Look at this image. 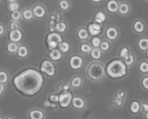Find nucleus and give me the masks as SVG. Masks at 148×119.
<instances>
[{"label":"nucleus","mask_w":148,"mask_h":119,"mask_svg":"<svg viewBox=\"0 0 148 119\" xmlns=\"http://www.w3.org/2000/svg\"><path fill=\"white\" fill-rule=\"evenodd\" d=\"M118 34V30L114 27H110L106 30V36L110 40H114L116 39Z\"/></svg>","instance_id":"nucleus-11"},{"label":"nucleus","mask_w":148,"mask_h":119,"mask_svg":"<svg viewBox=\"0 0 148 119\" xmlns=\"http://www.w3.org/2000/svg\"><path fill=\"white\" fill-rule=\"evenodd\" d=\"M59 6H60L62 10H67L69 8V2L66 0H62L59 2Z\"/></svg>","instance_id":"nucleus-36"},{"label":"nucleus","mask_w":148,"mask_h":119,"mask_svg":"<svg viewBox=\"0 0 148 119\" xmlns=\"http://www.w3.org/2000/svg\"><path fill=\"white\" fill-rule=\"evenodd\" d=\"M43 75L33 68H27L16 75L13 79L14 87L27 96H33L37 94L43 86Z\"/></svg>","instance_id":"nucleus-1"},{"label":"nucleus","mask_w":148,"mask_h":119,"mask_svg":"<svg viewBox=\"0 0 148 119\" xmlns=\"http://www.w3.org/2000/svg\"><path fill=\"white\" fill-rule=\"evenodd\" d=\"M90 55L93 59H99L101 57V52L100 49H92L90 51Z\"/></svg>","instance_id":"nucleus-25"},{"label":"nucleus","mask_w":148,"mask_h":119,"mask_svg":"<svg viewBox=\"0 0 148 119\" xmlns=\"http://www.w3.org/2000/svg\"><path fill=\"white\" fill-rule=\"evenodd\" d=\"M40 71L49 76H53L56 72V68L51 61L45 59L40 65Z\"/></svg>","instance_id":"nucleus-5"},{"label":"nucleus","mask_w":148,"mask_h":119,"mask_svg":"<svg viewBox=\"0 0 148 119\" xmlns=\"http://www.w3.org/2000/svg\"><path fill=\"white\" fill-rule=\"evenodd\" d=\"M80 50L83 53H88V52H90V51L92 50V48L88 44H82L80 46Z\"/></svg>","instance_id":"nucleus-28"},{"label":"nucleus","mask_w":148,"mask_h":119,"mask_svg":"<svg viewBox=\"0 0 148 119\" xmlns=\"http://www.w3.org/2000/svg\"><path fill=\"white\" fill-rule=\"evenodd\" d=\"M92 1H93V2H99V1H100V0H98V1H95V0H92Z\"/></svg>","instance_id":"nucleus-48"},{"label":"nucleus","mask_w":148,"mask_h":119,"mask_svg":"<svg viewBox=\"0 0 148 119\" xmlns=\"http://www.w3.org/2000/svg\"><path fill=\"white\" fill-rule=\"evenodd\" d=\"M106 72L111 78H121L127 75V66L124 62L120 59H114L107 65Z\"/></svg>","instance_id":"nucleus-2"},{"label":"nucleus","mask_w":148,"mask_h":119,"mask_svg":"<svg viewBox=\"0 0 148 119\" xmlns=\"http://www.w3.org/2000/svg\"><path fill=\"white\" fill-rule=\"evenodd\" d=\"M140 70L141 72L146 73L148 71V64L147 62H143L140 65Z\"/></svg>","instance_id":"nucleus-34"},{"label":"nucleus","mask_w":148,"mask_h":119,"mask_svg":"<svg viewBox=\"0 0 148 119\" xmlns=\"http://www.w3.org/2000/svg\"><path fill=\"white\" fill-rule=\"evenodd\" d=\"M8 80V75L4 71H0V84H3Z\"/></svg>","instance_id":"nucleus-29"},{"label":"nucleus","mask_w":148,"mask_h":119,"mask_svg":"<svg viewBox=\"0 0 148 119\" xmlns=\"http://www.w3.org/2000/svg\"><path fill=\"white\" fill-rule=\"evenodd\" d=\"M44 105H46V106H51V103H49V101H46L44 102Z\"/></svg>","instance_id":"nucleus-47"},{"label":"nucleus","mask_w":148,"mask_h":119,"mask_svg":"<svg viewBox=\"0 0 148 119\" xmlns=\"http://www.w3.org/2000/svg\"><path fill=\"white\" fill-rule=\"evenodd\" d=\"M143 85L145 87V89H148V77H145L144 79L143 80Z\"/></svg>","instance_id":"nucleus-42"},{"label":"nucleus","mask_w":148,"mask_h":119,"mask_svg":"<svg viewBox=\"0 0 148 119\" xmlns=\"http://www.w3.org/2000/svg\"><path fill=\"white\" fill-rule=\"evenodd\" d=\"M17 55L20 57H25L27 55V53H28V51H27V49L24 46H21L20 47H18V49H17Z\"/></svg>","instance_id":"nucleus-20"},{"label":"nucleus","mask_w":148,"mask_h":119,"mask_svg":"<svg viewBox=\"0 0 148 119\" xmlns=\"http://www.w3.org/2000/svg\"><path fill=\"white\" fill-rule=\"evenodd\" d=\"M144 28H145V26H144V23H143V22L138 20V21L134 23V29L137 32H138V33H141V32H143V30H144Z\"/></svg>","instance_id":"nucleus-21"},{"label":"nucleus","mask_w":148,"mask_h":119,"mask_svg":"<svg viewBox=\"0 0 148 119\" xmlns=\"http://www.w3.org/2000/svg\"><path fill=\"white\" fill-rule=\"evenodd\" d=\"M140 110V104L137 101H133L130 104V110L132 113H137Z\"/></svg>","instance_id":"nucleus-16"},{"label":"nucleus","mask_w":148,"mask_h":119,"mask_svg":"<svg viewBox=\"0 0 148 119\" xmlns=\"http://www.w3.org/2000/svg\"><path fill=\"white\" fill-rule=\"evenodd\" d=\"M9 9L11 11L14 12L16 11V10H18L19 9V4L17 2H15V1H13V2L10 3V5H9Z\"/></svg>","instance_id":"nucleus-35"},{"label":"nucleus","mask_w":148,"mask_h":119,"mask_svg":"<svg viewBox=\"0 0 148 119\" xmlns=\"http://www.w3.org/2000/svg\"><path fill=\"white\" fill-rule=\"evenodd\" d=\"M33 12L30 10H25L23 12V17L25 20H31L33 17Z\"/></svg>","instance_id":"nucleus-27"},{"label":"nucleus","mask_w":148,"mask_h":119,"mask_svg":"<svg viewBox=\"0 0 148 119\" xmlns=\"http://www.w3.org/2000/svg\"><path fill=\"white\" fill-rule=\"evenodd\" d=\"M55 28H56V30H57V31L61 32V33H63V32H64L65 30H66V26L64 23L61 22V23H58L56 25Z\"/></svg>","instance_id":"nucleus-26"},{"label":"nucleus","mask_w":148,"mask_h":119,"mask_svg":"<svg viewBox=\"0 0 148 119\" xmlns=\"http://www.w3.org/2000/svg\"><path fill=\"white\" fill-rule=\"evenodd\" d=\"M69 89V86L68 85H65V86H64V87H63V89L64 90H65V91H68V89Z\"/></svg>","instance_id":"nucleus-46"},{"label":"nucleus","mask_w":148,"mask_h":119,"mask_svg":"<svg viewBox=\"0 0 148 119\" xmlns=\"http://www.w3.org/2000/svg\"><path fill=\"white\" fill-rule=\"evenodd\" d=\"M50 100L53 102H59V96L55 95V94H53V95L50 96Z\"/></svg>","instance_id":"nucleus-41"},{"label":"nucleus","mask_w":148,"mask_h":119,"mask_svg":"<svg viewBox=\"0 0 148 119\" xmlns=\"http://www.w3.org/2000/svg\"><path fill=\"white\" fill-rule=\"evenodd\" d=\"M72 102L73 107L76 109H82L85 106V101L83 100V99L79 97H75L72 98Z\"/></svg>","instance_id":"nucleus-9"},{"label":"nucleus","mask_w":148,"mask_h":119,"mask_svg":"<svg viewBox=\"0 0 148 119\" xmlns=\"http://www.w3.org/2000/svg\"><path fill=\"white\" fill-rule=\"evenodd\" d=\"M20 17H21V13L18 10H16V11H14L12 12L11 18L13 20H20Z\"/></svg>","instance_id":"nucleus-31"},{"label":"nucleus","mask_w":148,"mask_h":119,"mask_svg":"<svg viewBox=\"0 0 148 119\" xmlns=\"http://www.w3.org/2000/svg\"><path fill=\"white\" fill-rule=\"evenodd\" d=\"M10 27V29H11L12 30H17L19 28V25H18V23H15V22H13V23H11Z\"/></svg>","instance_id":"nucleus-40"},{"label":"nucleus","mask_w":148,"mask_h":119,"mask_svg":"<svg viewBox=\"0 0 148 119\" xmlns=\"http://www.w3.org/2000/svg\"><path fill=\"white\" fill-rule=\"evenodd\" d=\"M143 107L144 108L145 111L146 112V113H147V110H148V105L147 104H146V103H144V104H143Z\"/></svg>","instance_id":"nucleus-43"},{"label":"nucleus","mask_w":148,"mask_h":119,"mask_svg":"<svg viewBox=\"0 0 148 119\" xmlns=\"http://www.w3.org/2000/svg\"><path fill=\"white\" fill-rule=\"evenodd\" d=\"M82 84V78L80 77H75L71 81V85L74 88H79Z\"/></svg>","instance_id":"nucleus-24"},{"label":"nucleus","mask_w":148,"mask_h":119,"mask_svg":"<svg viewBox=\"0 0 148 119\" xmlns=\"http://www.w3.org/2000/svg\"><path fill=\"white\" fill-rule=\"evenodd\" d=\"M101 43V39H99L98 37H94L93 39L91 40V44H92V46L95 48H98V46H100V44Z\"/></svg>","instance_id":"nucleus-32"},{"label":"nucleus","mask_w":148,"mask_h":119,"mask_svg":"<svg viewBox=\"0 0 148 119\" xmlns=\"http://www.w3.org/2000/svg\"><path fill=\"white\" fill-rule=\"evenodd\" d=\"M33 15H34L36 17H38V18H41L46 14V11H45L44 8L40 5H37L33 9Z\"/></svg>","instance_id":"nucleus-10"},{"label":"nucleus","mask_w":148,"mask_h":119,"mask_svg":"<svg viewBox=\"0 0 148 119\" xmlns=\"http://www.w3.org/2000/svg\"><path fill=\"white\" fill-rule=\"evenodd\" d=\"M107 10L111 12H116L119 10V4L115 0L109 1L107 4Z\"/></svg>","instance_id":"nucleus-12"},{"label":"nucleus","mask_w":148,"mask_h":119,"mask_svg":"<svg viewBox=\"0 0 148 119\" xmlns=\"http://www.w3.org/2000/svg\"><path fill=\"white\" fill-rule=\"evenodd\" d=\"M106 19V15L104 14L103 12H98L96 14V15H95V22H94V23L102 24V23L105 21Z\"/></svg>","instance_id":"nucleus-15"},{"label":"nucleus","mask_w":148,"mask_h":119,"mask_svg":"<svg viewBox=\"0 0 148 119\" xmlns=\"http://www.w3.org/2000/svg\"><path fill=\"white\" fill-rule=\"evenodd\" d=\"M105 73L106 71L103 65L98 62H94L90 65L88 69V76L94 81H98L103 78Z\"/></svg>","instance_id":"nucleus-3"},{"label":"nucleus","mask_w":148,"mask_h":119,"mask_svg":"<svg viewBox=\"0 0 148 119\" xmlns=\"http://www.w3.org/2000/svg\"><path fill=\"white\" fill-rule=\"evenodd\" d=\"M58 46H59V51L63 52V53H66V52H69V48H70L69 43H67V42H62V43L59 44Z\"/></svg>","instance_id":"nucleus-17"},{"label":"nucleus","mask_w":148,"mask_h":119,"mask_svg":"<svg viewBox=\"0 0 148 119\" xmlns=\"http://www.w3.org/2000/svg\"><path fill=\"white\" fill-rule=\"evenodd\" d=\"M7 51H8L10 53H15L16 52L18 49V46L16 43H13V42H10L7 44Z\"/></svg>","instance_id":"nucleus-22"},{"label":"nucleus","mask_w":148,"mask_h":119,"mask_svg":"<svg viewBox=\"0 0 148 119\" xmlns=\"http://www.w3.org/2000/svg\"><path fill=\"white\" fill-rule=\"evenodd\" d=\"M4 27H3L2 26H1V25H0V35H2L3 33H4Z\"/></svg>","instance_id":"nucleus-45"},{"label":"nucleus","mask_w":148,"mask_h":119,"mask_svg":"<svg viewBox=\"0 0 148 119\" xmlns=\"http://www.w3.org/2000/svg\"><path fill=\"white\" fill-rule=\"evenodd\" d=\"M62 42V38L60 34L57 33H49L46 39V43L51 49H56L58 45Z\"/></svg>","instance_id":"nucleus-4"},{"label":"nucleus","mask_w":148,"mask_h":119,"mask_svg":"<svg viewBox=\"0 0 148 119\" xmlns=\"http://www.w3.org/2000/svg\"><path fill=\"white\" fill-rule=\"evenodd\" d=\"M0 119H4V118H1V117H0Z\"/></svg>","instance_id":"nucleus-51"},{"label":"nucleus","mask_w":148,"mask_h":119,"mask_svg":"<svg viewBox=\"0 0 148 119\" xmlns=\"http://www.w3.org/2000/svg\"><path fill=\"white\" fill-rule=\"evenodd\" d=\"M43 113L41 110H34L30 111L29 116L30 119H43Z\"/></svg>","instance_id":"nucleus-14"},{"label":"nucleus","mask_w":148,"mask_h":119,"mask_svg":"<svg viewBox=\"0 0 148 119\" xmlns=\"http://www.w3.org/2000/svg\"><path fill=\"white\" fill-rule=\"evenodd\" d=\"M138 46L142 50H147L148 49V39L146 38L140 39L138 42Z\"/></svg>","instance_id":"nucleus-19"},{"label":"nucleus","mask_w":148,"mask_h":119,"mask_svg":"<svg viewBox=\"0 0 148 119\" xmlns=\"http://www.w3.org/2000/svg\"><path fill=\"white\" fill-rule=\"evenodd\" d=\"M88 31L90 33L92 36H97V35L100 34L101 33V30H96L92 28V24H90L88 26Z\"/></svg>","instance_id":"nucleus-33"},{"label":"nucleus","mask_w":148,"mask_h":119,"mask_svg":"<svg viewBox=\"0 0 148 119\" xmlns=\"http://www.w3.org/2000/svg\"><path fill=\"white\" fill-rule=\"evenodd\" d=\"M22 37H23V34H22L21 30H20L19 29L11 30L10 32V34H9L10 40L11 41V42H13V43H17V42H20L22 39Z\"/></svg>","instance_id":"nucleus-8"},{"label":"nucleus","mask_w":148,"mask_h":119,"mask_svg":"<svg viewBox=\"0 0 148 119\" xmlns=\"http://www.w3.org/2000/svg\"><path fill=\"white\" fill-rule=\"evenodd\" d=\"M92 26L96 30H101V28H102V24H100V23H93L92 24Z\"/></svg>","instance_id":"nucleus-39"},{"label":"nucleus","mask_w":148,"mask_h":119,"mask_svg":"<svg viewBox=\"0 0 148 119\" xmlns=\"http://www.w3.org/2000/svg\"><path fill=\"white\" fill-rule=\"evenodd\" d=\"M129 55V49L128 48L124 47L123 49H121V50L120 51V56L122 58H125L127 55Z\"/></svg>","instance_id":"nucleus-38"},{"label":"nucleus","mask_w":148,"mask_h":119,"mask_svg":"<svg viewBox=\"0 0 148 119\" xmlns=\"http://www.w3.org/2000/svg\"><path fill=\"white\" fill-rule=\"evenodd\" d=\"M124 59H125V63L127 65H132L133 62H134V56H133L132 55H128L125 58H124Z\"/></svg>","instance_id":"nucleus-30"},{"label":"nucleus","mask_w":148,"mask_h":119,"mask_svg":"<svg viewBox=\"0 0 148 119\" xmlns=\"http://www.w3.org/2000/svg\"><path fill=\"white\" fill-rule=\"evenodd\" d=\"M3 91H4V85L1 84H0V96L2 94Z\"/></svg>","instance_id":"nucleus-44"},{"label":"nucleus","mask_w":148,"mask_h":119,"mask_svg":"<svg viewBox=\"0 0 148 119\" xmlns=\"http://www.w3.org/2000/svg\"><path fill=\"white\" fill-rule=\"evenodd\" d=\"M72 93L69 91H66L62 93L59 96V104L63 108H66V107H69L70 103L72 102Z\"/></svg>","instance_id":"nucleus-6"},{"label":"nucleus","mask_w":148,"mask_h":119,"mask_svg":"<svg viewBox=\"0 0 148 119\" xmlns=\"http://www.w3.org/2000/svg\"><path fill=\"white\" fill-rule=\"evenodd\" d=\"M146 119H148V113H146Z\"/></svg>","instance_id":"nucleus-49"},{"label":"nucleus","mask_w":148,"mask_h":119,"mask_svg":"<svg viewBox=\"0 0 148 119\" xmlns=\"http://www.w3.org/2000/svg\"><path fill=\"white\" fill-rule=\"evenodd\" d=\"M78 37L79 39H80L81 40H85L88 38V36H89V33H88V30H86L84 28H81L80 30H79L78 31Z\"/></svg>","instance_id":"nucleus-23"},{"label":"nucleus","mask_w":148,"mask_h":119,"mask_svg":"<svg viewBox=\"0 0 148 119\" xmlns=\"http://www.w3.org/2000/svg\"><path fill=\"white\" fill-rule=\"evenodd\" d=\"M100 46H101V49H102L103 51H107L109 49L110 45L108 42H101V44H100Z\"/></svg>","instance_id":"nucleus-37"},{"label":"nucleus","mask_w":148,"mask_h":119,"mask_svg":"<svg viewBox=\"0 0 148 119\" xmlns=\"http://www.w3.org/2000/svg\"><path fill=\"white\" fill-rule=\"evenodd\" d=\"M82 64H83V59L81 57L77 55L72 56L69 59V65L73 70L79 69L82 67Z\"/></svg>","instance_id":"nucleus-7"},{"label":"nucleus","mask_w":148,"mask_h":119,"mask_svg":"<svg viewBox=\"0 0 148 119\" xmlns=\"http://www.w3.org/2000/svg\"><path fill=\"white\" fill-rule=\"evenodd\" d=\"M7 119H13V118H7Z\"/></svg>","instance_id":"nucleus-50"},{"label":"nucleus","mask_w":148,"mask_h":119,"mask_svg":"<svg viewBox=\"0 0 148 119\" xmlns=\"http://www.w3.org/2000/svg\"><path fill=\"white\" fill-rule=\"evenodd\" d=\"M119 11L121 14L126 15L130 11V7L127 3H121L119 6Z\"/></svg>","instance_id":"nucleus-18"},{"label":"nucleus","mask_w":148,"mask_h":119,"mask_svg":"<svg viewBox=\"0 0 148 119\" xmlns=\"http://www.w3.org/2000/svg\"><path fill=\"white\" fill-rule=\"evenodd\" d=\"M49 57L52 60L57 61L62 58V52L59 50V49H52L49 53Z\"/></svg>","instance_id":"nucleus-13"}]
</instances>
